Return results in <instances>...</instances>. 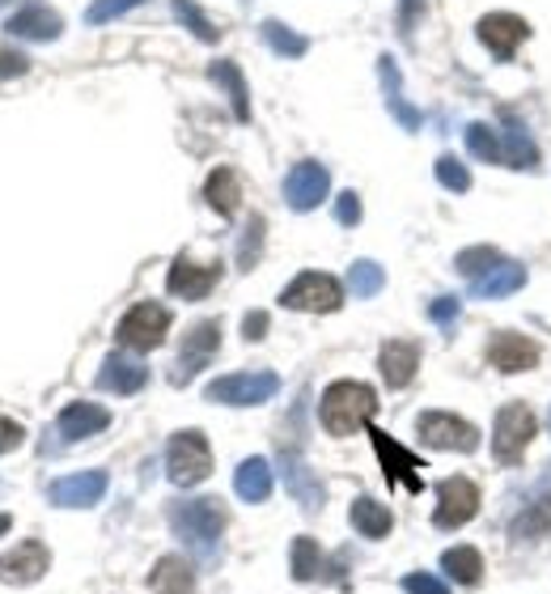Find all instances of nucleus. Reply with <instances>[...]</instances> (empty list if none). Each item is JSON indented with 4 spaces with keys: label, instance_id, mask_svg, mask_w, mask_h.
Here are the masks:
<instances>
[{
    "label": "nucleus",
    "instance_id": "nucleus-1",
    "mask_svg": "<svg viewBox=\"0 0 551 594\" xmlns=\"http://www.w3.org/2000/svg\"><path fill=\"white\" fill-rule=\"evenodd\" d=\"M374 412H378V396H374V387L353 383V378L331 383V387L322 391V399H318V421H322V429H327L331 437L356 434L360 425H369V421H374Z\"/></svg>",
    "mask_w": 551,
    "mask_h": 594
},
{
    "label": "nucleus",
    "instance_id": "nucleus-2",
    "mask_svg": "<svg viewBox=\"0 0 551 594\" xmlns=\"http://www.w3.org/2000/svg\"><path fill=\"white\" fill-rule=\"evenodd\" d=\"M170 531L199 556H212L225 531V506L217 497H192L170 506Z\"/></svg>",
    "mask_w": 551,
    "mask_h": 594
},
{
    "label": "nucleus",
    "instance_id": "nucleus-3",
    "mask_svg": "<svg viewBox=\"0 0 551 594\" xmlns=\"http://www.w3.org/2000/svg\"><path fill=\"white\" fill-rule=\"evenodd\" d=\"M535 434H539V421H535L530 403H522V399L505 403L497 412V425H492V459L501 468H522V454L535 441Z\"/></svg>",
    "mask_w": 551,
    "mask_h": 594
},
{
    "label": "nucleus",
    "instance_id": "nucleus-4",
    "mask_svg": "<svg viewBox=\"0 0 551 594\" xmlns=\"http://www.w3.org/2000/svg\"><path fill=\"white\" fill-rule=\"evenodd\" d=\"M166 475L179 484V488H192L204 484L212 475V450H208V437L199 429H183V434L170 437L166 446Z\"/></svg>",
    "mask_w": 551,
    "mask_h": 594
},
{
    "label": "nucleus",
    "instance_id": "nucleus-5",
    "mask_svg": "<svg viewBox=\"0 0 551 594\" xmlns=\"http://www.w3.org/2000/svg\"><path fill=\"white\" fill-rule=\"evenodd\" d=\"M280 391V378L272 369H242V374H225V378H212L204 387V399L212 403H230V408H255V403H268Z\"/></svg>",
    "mask_w": 551,
    "mask_h": 594
},
{
    "label": "nucleus",
    "instance_id": "nucleus-6",
    "mask_svg": "<svg viewBox=\"0 0 551 594\" xmlns=\"http://www.w3.org/2000/svg\"><path fill=\"white\" fill-rule=\"evenodd\" d=\"M280 306L289 311H306V315H331L344 306V284L327 272H302L284 284Z\"/></svg>",
    "mask_w": 551,
    "mask_h": 594
},
{
    "label": "nucleus",
    "instance_id": "nucleus-7",
    "mask_svg": "<svg viewBox=\"0 0 551 594\" xmlns=\"http://www.w3.org/2000/svg\"><path fill=\"white\" fill-rule=\"evenodd\" d=\"M166 331H170V311L158 302H136L127 315L119 318L115 340L132 353H154L158 344H166Z\"/></svg>",
    "mask_w": 551,
    "mask_h": 594
},
{
    "label": "nucleus",
    "instance_id": "nucleus-8",
    "mask_svg": "<svg viewBox=\"0 0 551 594\" xmlns=\"http://www.w3.org/2000/svg\"><path fill=\"white\" fill-rule=\"evenodd\" d=\"M475 514H479V488H475V480H467V475H445L437 484L433 526L437 531H458Z\"/></svg>",
    "mask_w": 551,
    "mask_h": 594
},
{
    "label": "nucleus",
    "instance_id": "nucleus-9",
    "mask_svg": "<svg viewBox=\"0 0 551 594\" xmlns=\"http://www.w3.org/2000/svg\"><path fill=\"white\" fill-rule=\"evenodd\" d=\"M416 434L420 441H429L433 450H458V454H472L479 446V429L472 421L454 416V412H420L416 416Z\"/></svg>",
    "mask_w": 551,
    "mask_h": 594
},
{
    "label": "nucleus",
    "instance_id": "nucleus-10",
    "mask_svg": "<svg viewBox=\"0 0 551 594\" xmlns=\"http://www.w3.org/2000/svg\"><path fill=\"white\" fill-rule=\"evenodd\" d=\"M217 349H221V323H217V318H199L196 327L183 336V349H179V361H174L170 383H174V387L192 383L199 369L217 356Z\"/></svg>",
    "mask_w": 551,
    "mask_h": 594
},
{
    "label": "nucleus",
    "instance_id": "nucleus-11",
    "mask_svg": "<svg viewBox=\"0 0 551 594\" xmlns=\"http://www.w3.org/2000/svg\"><path fill=\"white\" fill-rule=\"evenodd\" d=\"M331 192V174L322 161H297L289 174H284V199L293 213H310L318 208Z\"/></svg>",
    "mask_w": 551,
    "mask_h": 594
},
{
    "label": "nucleus",
    "instance_id": "nucleus-12",
    "mask_svg": "<svg viewBox=\"0 0 551 594\" xmlns=\"http://www.w3.org/2000/svg\"><path fill=\"white\" fill-rule=\"evenodd\" d=\"M107 472H77V475H60L51 488H47V501L60 506V510H89L107 497Z\"/></svg>",
    "mask_w": 551,
    "mask_h": 594
},
{
    "label": "nucleus",
    "instance_id": "nucleus-13",
    "mask_svg": "<svg viewBox=\"0 0 551 594\" xmlns=\"http://www.w3.org/2000/svg\"><path fill=\"white\" fill-rule=\"evenodd\" d=\"M374 437V450H378V459H382V472H387V484L394 488H407V493H420L425 488V480H420V459L412 454V450H403L391 434H382V429H369Z\"/></svg>",
    "mask_w": 551,
    "mask_h": 594
},
{
    "label": "nucleus",
    "instance_id": "nucleus-14",
    "mask_svg": "<svg viewBox=\"0 0 551 594\" xmlns=\"http://www.w3.org/2000/svg\"><path fill=\"white\" fill-rule=\"evenodd\" d=\"M475 35H479V43H483L497 60H513L517 47L530 39V26H526L517 13H488V17H479Z\"/></svg>",
    "mask_w": 551,
    "mask_h": 594
},
{
    "label": "nucleus",
    "instance_id": "nucleus-15",
    "mask_svg": "<svg viewBox=\"0 0 551 594\" xmlns=\"http://www.w3.org/2000/svg\"><path fill=\"white\" fill-rule=\"evenodd\" d=\"M217 280H221V268H217V264H196V259L179 255V259L170 264V272H166V289H170L174 298H183V302H204V298L217 289Z\"/></svg>",
    "mask_w": 551,
    "mask_h": 594
},
{
    "label": "nucleus",
    "instance_id": "nucleus-16",
    "mask_svg": "<svg viewBox=\"0 0 551 594\" xmlns=\"http://www.w3.org/2000/svg\"><path fill=\"white\" fill-rule=\"evenodd\" d=\"M51 569V553L39 540H22L13 553L0 556V582L4 586H30Z\"/></svg>",
    "mask_w": 551,
    "mask_h": 594
},
{
    "label": "nucleus",
    "instance_id": "nucleus-17",
    "mask_svg": "<svg viewBox=\"0 0 551 594\" xmlns=\"http://www.w3.org/2000/svg\"><path fill=\"white\" fill-rule=\"evenodd\" d=\"M488 365L501 369V374H522V369H535L539 365V344L517 336V331H497L488 340Z\"/></svg>",
    "mask_w": 551,
    "mask_h": 594
},
{
    "label": "nucleus",
    "instance_id": "nucleus-18",
    "mask_svg": "<svg viewBox=\"0 0 551 594\" xmlns=\"http://www.w3.org/2000/svg\"><path fill=\"white\" fill-rule=\"evenodd\" d=\"M378 81H382L387 111L394 116V123H399L403 132H420V128H425V111H420V107H412V102L403 98V77H399L394 56H378Z\"/></svg>",
    "mask_w": 551,
    "mask_h": 594
},
{
    "label": "nucleus",
    "instance_id": "nucleus-19",
    "mask_svg": "<svg viewBox=\"0 0 551 594\" xmlns=\"http://www.w3.org/2000/svg\"><path fill=\"white\" fill-rule=\"evenodd\" d=\"M4 31H9L13 39L47 43V39H60V31H64V17H60L56 9H47V4H26V9L9 13Z\"/></svg>",
    "mask_w": 551,
    "mask_h": 594
},
{
    "label": "nucleus",
    "instance_id": "nucleus-20",
    "mask_svg": "<svg viewBox=\"0 0 551 594\" xmlns=\"http://www.w3.org/2000/svg\"><path fill=\"white\" fill-rule=\"evenodd\" d=\"M145 383H149V365H140L136 356L111 353L98 369V391H111V396H136Z\"/></svg>",
    "mask_w": 551,
    "mask_h": 594
},
{
    "label": "nucleus",
    "instance_id": "nucleus-21",
    "mask_svg": "<svg viewBox=\"0 0 551 594\" xmlns=\"http://www.w3.org/2000/svg\"><path fill=\"white\" fill-rule=\"evenodd\" d=\"M111 425V412L102 408V403H89V399H81V403H69L64 412H60V421H56V429L64 441H85V437L102 434Z\"/></svg>",
    "mask_w": 551,
    "mask_h": 594
},
{
    "label": "nucleus",
    "instance_id": "nucleus-22",
    "mask_svg": "<svg viewBox=\"0 0 551 594\" xmlns=\"http://www.w3.org/2000/svg\"><path fill=\"white\" fill-rule=\"evenodd\" d=\"M378 369H382L387 387L403 391L416 378V369H420V344H412V340H387L382 353H378Z\"/></svg>",
    "mask_w": 551,
    "mask_h": 594
},
{
    "label": "nucleus",
    "instance_id": "nucleus-23",
    "mask_svg": "<svg viewBox=\"0 0 551 594\" xmlns=\"http://www.w3.org/2000/svg\"><path fill=\"white\" fill-rule=\"evenodd\" d=\"M280 472H284V484H289V493H293V501H302V510H322V484H318V475L302 463V459H293L289 450L280 454Z\"/></svg>",
    "mask_w": 551,
    "mask_h": 594
},
{
    "label": "nucleus",
    "instance_id": "nucleus-24",
    "mask_svg": "<svg viewBox=\"0 0 551 594\" xmlns=\"http://www.w3.org/2000/svg\"><path fill=\"white\" fill-rule=\"evenodd\" d=\"M149 586H154V594H192L196 591V569L183 556H161L149 573Z\"/></svg>",
    "mask_w": 551,
    "mask_h": 594
},
{
    "label": "nucleus",
    "instance_id": "nucleus-25",
    "mask_svg": "<svg viewBox=\"0 0 551 594\" xmlns=\"http://www.w3.org/2000/svg\"><path fill=\"white\" fill-rule=\"evenodd\" d=\"M208 77L225 89V98H230V107H234L237 123H246V119H250V89H246L242 69H237L234 60H212V64H208Z\"/></svg>",
    "mask_w": 551,
    "mask_h": 594
},
{
    "label": "nucleus",
    "instance_id": "nucleus-26",
    "mask_svg": "<svg viewBox=\"0 0 551 594\" xmlns=\"http://www.w3.org/2000/svg\"><path fill=\"white\" fill-rule=\"evenodd\" d=\"M234 493L242 501H250V506L268 501V497H272V463H268V459H246V463H237Z\"/></svg>",
    "mask_w": 551,
    "mask_h": 594
},
{
    "label": "nucleus",
    "instance_id": "nucleus-27",
    "mask_svg": "<svg viewBox=\"0 0 551 594\" xmlns=\"http://www.w3.org/2000/svg\"><path fill=\"white\" fill-rule=\"evenodd\" d=\"M501 158L513 170H535L539 166V145L530 141V132L517 119H505V128H501Z\"/></svg>",
    "mask_w": 551,
    "mask_h": 594
},
{
    "label": "nucleus",
    "instance_id": "nucleus-28",
    "mask_svg": "<svg viewBox=\"0 0 551 594\" xmlns=\"http://www.w3.org/2000/svg\"><path fill=\"white\" fill-rule=\"evenodd\" d=\"M204 199H208V208H212V213L234 217L237 204H242V183H237V170H230V166H217V170L208 174V183H204Z\"/></svg>",
    "mask_w": 551,
    "mask_h": 594
},
{
    "label": "nucleus",
    "instance_id": "nucleus-29",
    "mask_svg": "<svg viewBox=\"0 0 551 594\" xmlns=\"http://www.w3.org/2000/svg\"><path fill=\"white\" fill-rule=\"evenodd\" d=\"M526 284V268L513 264V259H501L492 272H483L479 280H472V298H510Z\"/></svg>",
    "mask_w": 551,
    "mask_h": 594
},
{
    "label": "nucleus",
    "instance_id": "nucleus-30",
    "mask_svg": "<svg viewBox=\"0 0 551 594\" xmlns=\"http://www.w3.org/2000/svg\"><path fill=\"white\" fill-rule=\"evenodd\" d=\"M348 518H353V526L365 535V540H387V535H391V526H394L391 510H387L382 501H374V497H356Z\"/></svg>",
    "mask_w": 551,
    "mask_h": 594
},
{
    "label": "nucleus",
    "instance_id": "nucleus-31",
    "mask_svg": "<svg viewBox=\"0 0 551 594\" xmlns=\"http://www.w3.org/2000/svg\"><path fill=\"white\" fill-rule=\"evenodd\" d=\"M441 569H445V578L458 582V586H479V578H483V556H479V548H472V544H458V548L441 553Z\"/></svg>",
    "mask_w": 551,
    "mask_h": 594
},
{
    "label": "nucleus",
    "instance_id": "nucleus-32",
    "mask_svg": "<svg viewBox=\"0 0 551 594\" xmlns=\"http://www.w3.org/2000/svg\"><path fill=\"white\" fill-rule=\"evenodd\" d=\"M289 569H293V582H315V578H322L327 560H322L318 540L297 535V540H293V553H289Z\"/></svg>",
    "mask_w": 551,
    "mask_h": 594
},
{
    "label": "nucleus",
    "instance_id": "nucleus-33",
    "mask_svg": "<svg viewBox=\"0 0 551 594\" xmlns=\"http://www.w3.org/2000/svg\"><path fill=\"white\" fill-rule=\"evenodd\" d=\"M551 531V493L543 497H535L530 506H526V514L513 522V540L517 544H530V540H543Z\"/></svg>",
    "mask_w": 551,
    "mask_h": 594
},
{
    "label": "nucleus",
    "instance_id": "nucleus-34",
    "mask_svg": "<svg viewBox=\"0 0 551 594\" xmlns=\"http://www.w3.org/2000/svg\"><path fill=\"white\" fill-rule=\"evenodd\" d=\"M259 31H264V43L272 47L276 56H284V60H302V56L310 51V39H306V35L289 31V26H284V22H276V17H268Z\"/></svg>",
    "mask_w": 551,
    "mask_h": 594
},
{
    "label": "nucleus",
    "instance_id": "nucleus-35",
    "mask_svg": "<svg viewBox=\"0 0 551 594\" xmlns=\"http://www.w3.org/2000/svg\"><path fill=\"white\" fill-rule=\"evenodd\" d=\"M170 9H174V17H179V22H183V26H187V31H192L199 43H217V39H221V26H212V22H208V13L199 9L196 0H174Z\"/></svg>",
    "mask_w": 551,
    "mask_h": 594
},
{
    "label": "nucleus",
    "instance_id": "nucleus-36",
    "mask_svg": "<svg viewBox=\"0 0 551 594\" xmlns=\"http://www.w3.org/2000/svg\"><path fill=\"white\" fill-rule=\"evenodd\" d=\"M382 284H387V272H382V264H374V259H356L353 268H348V289H353V298H378Z\"/></svg>",
    "mask_w": 551,
    "mask_h": 594
},
{
    "label": "nucleus",
    "instance_id": "nucleus-37",
    "mask_svg": "<svg viewBox=\"0 0 551 594\" xmlns=\"http://www.w3.org/2000/svg\"><path fill=\"white\" fill-rule=\"evenodd\" d=\"M467 154L475 161H505L501 158V136H497V128H488V123H467Z\"/></svg>",
    "mask_w": 551,
    "mask_h": 594
},
{
    "label": "nucleus",
    "instance_id": "nucleus-38",
    "mask_svg": "<svg viewBox=\"0 0 551 594\" xmlns=\"http://www.w3.org/2000/svg\"><path fill=\"white\" fill-rule=\"evenodd\" d=\"M497 264H501L497 246H467V251H458V259H454V272H463V277L479 280L483 272H492Z\"/></svg>",
    "mask_w": 551,
    "mask_h": 594
},
{
    "label": "nucleus",
    "instance_id": "nucleus-39",
    "mask_svg": "<svg viewBox=\"0 0 551 594\" xmlns=\"http://www.w3.org/2000/svg\"><path fill=\"white\" fill-rule=\"evenodd\" d=\"M264 217H250L246 221V230H242V242H237V268L242 272H250L255 264H259V251H264Z\"/></svg>",
    "mask_w": 551,
    "mask_h": 594
},
{
    "label": "nucleus",
    "instance_id": "nucleus-40",
    "mask_svg": "<svg viewBox=\"0 0 551 594\" xmlns=\"http://www.w3.org/2000/svg\"><path fill=\"white\" fill-rule=\"evenodd\" d=\"M437 183H441L445 192H458V196H463V192H472V170L454 158V154H441V158H437Z\"/></svg>",
    "mask_w": 551,
    "mask_h": 594
},
{
    "label": "nucleus",
    "instance_id": "nucleus-41",
    "mask_svg": "<svg viewBox=\"0 0 551 594\" xmlns=\"http://www.w3.org/2000/svg\"><path fill=\"white\" fill-rule=\"evenodd\" d=\"M136 4H145V0H94V4L85 9V22H89V26H107V22H115L123 13H132Z\"/></svg>",
    "mask_w": 551,
    "mask_h": 594
},
{
    "label": "nucleus",
    "instance_id": "nucleus-42",
    "mask_svg": "<svg viewBox=\"0 0 551 594\" xmlns=\"http://www.w3.org/2000/svg\"><path fill=\"white\" fill-rule=\"evenodd\" d=\"M425 13H429V0H399V35L412 39Z\"/></svg>",
    "mask_w": 551,
    "mask_h": 594
},
{
    "label": "nucleus",
    "instance_id": "nucleus-43",
    "mask_svg": "<svg viewBox=\"0 0 551 594\" xmlns=\"http://www.w3.org/2000/svg\"><path fill=\"white\" fill-rule=\"evenodd\" d=\"M403 591L407 594H450V586H445L441 578H433V573H407V578H403Z\"/></svg>",
    "mask_w": 551,
    "mask_h": 594
},
{
    "label": "nucleus",
    "instance_id": "nucleus-44",
    "mask_svg": "<svg viewBox=\"0 0 551 594\" xmlns=\"http://www.w3.org/2000/svg\"><path fill=\"white\" fill-rule=\"evenodd\" d=\"M26 69H30V60H26L22 51H13V47H0V81L22 77Z\"/></svg>",
    "mask_w": 551,
    "mask_h": 594
},
{
    "label": "nucleus",
    "instance_id": "nucleus-45",
    "mask_svg": "<svg viewBox=\"0 0 551 594\" xmlns=\"http://www.w3.org/2000/svg\"><path fill=\"white\" fill-rule=\"evenodd\" d=\"M335 221L340 226H356L360 221V196L356 192H340L335 196Z\"/></svg>",
    "mask_w": 551,
    "mask_h": 594
},
{
    "label": "nucleus",
    "instance_id": "nucleus-46",
    "mask_svg": "<svg viewBox=\"0 0 551 594\" xmlns=\"http://www.w3.org/2000/svg\"><path fill=\"white\" fill-rule=\"evenodd\" d=\"M458 311H463V302H458V298H437V302H429V318L441 323V327H450V323L458 318Z\"/></svg>",
    "mask_w": 551,
    "mask_h": 594
},
{
    "label": "nucleus",
    "instance_id": "nucleus-47",
    "mask_svg": "<svg viewBox=\"0 0 551 594\" xmlns=\"http://www.w3.org/2000/svg\"><path fill=\"white\" fill-rule=\"evenodd\" d=\"M26 441V429L17 425V421H9V416H0V454H9V450H17Z\"/></svg>",
    "mask_w": 551,
    "mask_h": 594
},
{
    "label": "nucleus",
    "instance_id": "nucleus-48",
    "mask_svg": "<svg viewBox=\"0 0 551 594\" xmlns=\"http://www.w3.org/2000/svg\"><path fill=\"white\" fill-rule=\"evenodd\" d=\"M268 323H272L268 311H250V315L242 318V336H246V340H264V336H268Z\"/></svg>",
    "mask_w": 551,
    "mask_h": 594
},
{
    "label": "nucleus",
    "instance_id": "nucleus-49",
    "mask_svg": "<svg viewBox=\"0 0 551 594\" xmlns=\"http://www.w3.org/2000/svg\"><path fill=\"white\" fill-rule=\"evenodd\" d=\"M9 526H13V518H9V514H0V535H9Z\"/></svg>",
    "mask_w": 551,
    "mask_h": 594
},
{
    "label": "nucleus",
    "instance_id": "nucleus-50",
    "mask_svg": "<svg viewBox=\"0 0 551 594\" xmlns=\"http://www.w3.org/2000/svg\"><path fill=\"white\" fill-rule=\"evenodd\" d=\"M0 4H17V0H0Z\"/></svg>",
    "mask_w": 551,
    "mask_h": 594
},
{
    "label": "nucleus",
    "instance_id": "nucleus-51",
    "mask_svg": "<svg viewBox=\"0 0 551 594\" xmlns=\"http://www.w3.org/2000/svg\"><path fill=\"white\" fill-rule=\"evenodd\" d=\"M548 425H551V416H548Z\"/></svg>",
    "mask_w": 551,
    "mask_h": 594
}]
</instances>
